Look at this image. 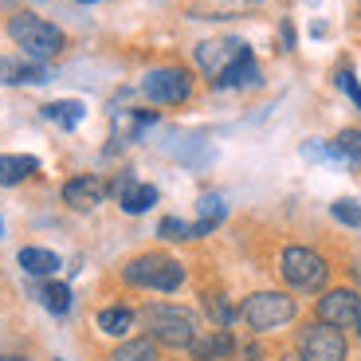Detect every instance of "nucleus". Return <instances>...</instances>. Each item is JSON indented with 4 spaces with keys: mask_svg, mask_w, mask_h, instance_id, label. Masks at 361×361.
Segmentation results:
<instances>
[{
    "mask_svg": "<svg viewBox=\"0 0 361 361\" xmlns=\"http://www.w3.org/2000/svg\"><path fill=\"white\" fill-rule=\"evenodd\" d=\"M8 39L36 63H51L55 55H63L67 36L51 20L36 16V12H12L8 16Z\"/></svg>",
    "mask_w": 361,
    "mask_h": 361,
    "instance_id": "obj_1",
    "label": "nucleus"
},
{
    "mask_svg": "<svg viewBox=\"0 0 361 361\" xmlns=\"http://www.w3.org/2000/svg\"><path fill=\"white\" fill-rule=\"evenodd\" d=\"M142 322L149 330V338L169 350H189L197 342V314L185 307H169V302H154V307L142 310Z\"/></svg>",
    "mask_w": 361,
    "mask_h": 361,
    "instance_id": "obj_2",
    "label": "nucleus"
},
{
    "mask_svg": "<svg viewBox=\"0 0 361 361\" xmlns=\"http://www.w3.org/2000/svg\"><path fill=\"white\" fill-rule=\"evenodd\" d=\"M122 279H126L130 287L173 295V290L185 283V267H180V259H173V255L145 252V255H137V259H130L126 267H122Z\"/></svg>",
    "mask_w": 361,
    "mask_h": 361,
    "instance_id": "obj_3",
    "label": "nucleus"
},
{
    "mask_svg": "<svg viewBox=\"0 0 361 361\" xmlns=\"http://www.w3.org/2000/svg\"><path fill=\"white\" fill-rule=\"evenodd\" d=\"M244 322L252 326V330H279V326H287V322H295V314H298V302L290 295H283V290H255L252 298L244 302Z\"/></svg>",
    "mask_w": 361,
    "mask_h": 361,
    "instance_id": "obj_4",
    "label": "nucleus"
},
{
    "mask_svg": "<svg viewBox=\"0 0 361 361\" xmlns=\"http://www.w3.org/2000/svg\"><path fill=\"white\" fill-rule=\"evenodd\" d=\"M279 271L283 279L290 283L295 290H322L326 287V275H330V267H326V259L318 252H310V247H283L279 255Z\"/></svg>",
    "mask_w": 361,
    "mask_h": 361,
    "instance_id": "obj_5",
    "label": "nucleus"
},
{
    "mask_svg": "<svg viewBox=\"0 0 361 361\" xmlns=\"http://www.w3.org/2000/svg\"><path fill=\"white\" fill-rule=\"evenodd\" d=\"M142 94L157 106H180L189 102L192 94V75L177 63H165V67H154V71L142 79Z\"/></svg>",
    "mask_w": 361,
    "mask_h": 361,
    "instance_id": "obj_6",
    "label": "nucleus"
},
{
    "mask_svg": "<svg viewBox=\"0 0 361 361\" xmlns=\"http://www.w3.org/2000/svg\"><path fill=\"white\" fill-rule=\"evenodd\" d=\"M298 361H345L342 330H334L326 322H310L298 334Z\"/></svg>",
    "mask_w": 361,
    "mask_h": 361,
    "instance_id": "obj_7",
    "label": "nucleus"
},
{
    "mask_svg": "<svg viewBox=\"0 0 361 361\" xmlns=\"http://www.w3.org/2000/svg\"><path fill=\"white\" fill-rule=\"evenodd\" d=\"M357 310H361V298L353 295L350 287L326 290V295L318 298V322L334 326V330H345V326H357Z\"/></svg>",
    "mask_w": 361,
    "mask_h": 361,
    "instance_id": "obj_8",
    "label": "nucleus"
},
{
    "mask_svg": "<svg viewBox=\"0 0 361 361\" xmlns=\"http://www.w3.org/2000/svg\"><path fill=\"white\" fill-rule=\"evenodd\" d=\"M247 44H240V39H204V44L192 47V59H197L200 75H208V79L216 82L220 75L228 71V63H232L235 55L244 51Z\"/></svg>",
    "mask_w": 361,
    "mask_h": 361,
    "instance_id": "obj_9",
    "label": "nucleus"
},
{
    "mask_svg": "<svg viewBox=\"0 0 361 361\" xmlns=\"http://www.w3.org/2000/svg\"><path fill=\"white\" fill-rule=\"evenodd\" d=\"M106 192H110V185L102 177H94V173H79V177H71L63 185V200L75 208V212H90V208H99Z\"/></svg>",
    "mask_w": 361,
    "mask_h": 361,
    "instance_id": "obj_10",
    "label": "nucleus"
},
{
    "mask_svg": "<svg viewBox=\"0 0 361 361\" xmlns=\"http://www.w3.org/2000/svg\"><path fill=\"white\" fill-rule=\"evenodd\" d=\"M51 79V71H47V63H36V59H12V55H4L0 59V82L4 87H32V82H47Z\"/></svg>",
    "mask_w": 361,
    "mask_h": 361,
    "instance_id": "obj_11",
    "label": "nucleus"
},
{
    "mask_svg": "<svg viewBox=\"0 0 361 361\" xmlns=\"http://www.w3.org/2000/svg\"><path fill=\"white\" fill-rule=\"evenodd\" d=\"M114 192H118V200H122V212H130V216H142V212H149V208L157 204V189H154V185L134 180V177H118L114 180Z\"/></svg>",
    "mask_w": 361,
    "mask_h": 361,
    "instance_id": "obj_12",
    "label": "nucleus"
},
{
    "mask_svg": "<svg viewBox=\"0 0 361 361\" xmlns=\"http://www.w3.org/2000/svg\"><path fill=\"white\" fill-rule=\"evenodd\" d=\"M189 353L197 361H232L235 338L228 334V330H208V334H197V342L189 345Z\"/></svg>",
    "mask_w": 361,
    "mask_h": 361,
    "instance_id": "obj_13",
    "label": "nucleus"
},
{
    "mask_svg": "<svg viewBox=\"0 0 361 361\" xmlns=\"http://www.w3.org/2000/svg\"><path fill=\"white\" fill-rule=\"evenodd\" d=\"M255 82H259V63H255L252 47H244V51L228 63V71L220 75L212 87H255Z\"/></svg>",
    "mask_w": 361,
    "mask_h": 361,
    "instance_id": "obj_14",
    "label": "nucleus"
},
{
    "mask_svg": "<svg viewBox=\"0 0 361 361\" xmlns=\"http://www.w3.org/2000/svg\"><path fill=\"white\" fill-rule=\"evenodd\" d=\"M39 173V161L32 154H0V185L12 189V185H24L27 177Z\"/></svg>",
    "mask_w": 361,
    "mask_h": 361,
    "instance_id": "obj_15",
    "label": "nucleus"
},
{
    "mask_svg": "<svg viewBox=\"0 0 361 361\" xmlns=\"http://www.w3.org/2000/svg\"><path fill=\"white\" fill-rule=\"evenodd\" d=\"M20 267H24L32 279H51L63 263H59L55 252H47V247H24V252H20Z\"/></svg>",
    "mask_w": 361,
    "mask_h": 361,
    "instance_id": "obj_16",
    "label": "nucleus"
},
{
    "mask_svg": "<svg viewBox=\"0 0 361 361\" xmlns=\"http://www.w3.org/2000/svg\"><path fill=\"white\" fill-rule=\"evenodd\" d=\"M99 330L102 334H110V338H126L130 330H134V322H137V314L130 307H106V310H99Z\"/></svg>",
    "mask_w": 361,
    "mask_h": 361,
    "instance_id": "obj_17",
    "label": "nucleus"
},
{
    "mask_svg": "<svg viewBox=\"0 0 361 361\" xmlns=\"http://www.w3.org/2000/svg\"><path fill=\"white\" fill-rule=\"evenodd\" d=\"M259 0H200L197 8V16L200 20H232V16H240V12H247V8H255Z\"/></svg>",
    "mask_w": 361,
    "mask_h": 361,
    "instance_id": "obj_18",
    "label": "nucleus"
},
{
    "mask_svg": "<svg viewBox=\"0 0 361 361\" xmlns=\"http://www.w3.org/2000/svg\"><path fill=\"white\" fill-rule=\"evenodd\" d=\"M44 118L59 122L63 130H75L82 118H87V106H82L79 99H59V102H47V106H44Z\"/></svg>",
    "mask_w": 361,
    "mask_h": 361,
    "instance_id": "obj_19",
    "label": "nucleus"
},
{
    "mask_svg": "<svg viewBox=\"0 0 361 361\" xmlns=\"http://www.w3.org/2000/svg\"><path fill=\"white\" fill-rule=\"evenodd\" d=\"M106 361H157V342L154 338H126Z\"/></svg>",
    "mask_w": 361,
    "mask_h": 361,
    "instance_id": "obj_20",
    "label": "nucleus"
},
{
    "mask_svg": "<svg viewBox=\"0 0 361 361\" xmlns=\"http://www.w3.org/2000/svg\"><path fill=\"white\" fill-rule=\"evenodd\" d=\"M39 298H44V307L51 314H67L71 310V287L67 283H44L39 287Z\"/></svg>",
    "mask_w": 361,
    "mask_h": 361,
    "instance_id": "obj_21",
    "label": "nucleus"
},
{
    "mask_svg": "<svg viewBox=\"0 0 361 361\" xmlns=\"http://www.w3.org/2000/svg\"><path fill=\"white\" fill-rule=\"evenodd\" d=\"M334 145H338V154H342V161H350V165H361V130H342V134L334 137Z\"/></svg>",
    "mask_w": 361,
    "mask_h": 361,
    "instance_id": "obj_22",
    "label": "nucleus"
},
{
    "mask_svg": "<svg viewBox=\"0 0 361 361\" xmlns=\"http://www.w3.org/2000/svg\"><path fill=\"white\" fill-rule=\"evenodd\" d=\"M330 212H334L338 224L361 228V200H334V204H330Z\"/></svg>",
    "mask_w": 361,
    "mask_h": 361,
    "instance_id": "obj_23",
    "label": "nucleus"
},
{
    "mask_svg": "<svg viewBox=\"0 0 361 361\" xmlns=\"http://www.w3.org/2000/svg\"><path fill=\"white\" fill-rule=\"evenodd\" d=\"M302 157H310V161H342V154H338L334 142H307L302 145Z\"/></svg>",
    "mask_w": 361,
    "mask_h": 361,
    "instance_id": "obj_24",
    "label": "nucleus"
},
{
    "mask_svg": "<svg viewBox=\"0 0 361 361\" xmlns=\"http://www.w3.org/2000/svg\"><path fill=\"white\" fill-rule=\"evenodd\" d=\"M157 235H165V240H192V224H185L177 216H165L157 224Z\"/></svg>",
    "mask_w": 361,
    "mask_h": 361,
    "instance_id": "obj_25",
    "label": "nucleus"
},
{
    "mask_svg": "<svg viewBox=\"0 0 361 361\" xmlns=\"http://www.w3.org/2000/svg\"><path fill=\"white\" fill-rule=\"evenodd\" d=\"M334 82H338V87H342V90H345V94H350V102H353V106H357V110H361V82H357V75H353V71H350V67H338V75H334Z\"/></svg>",
    "mask_w": 361,
    "mask_h": 361,
    "instance_id": "obj_26",
    "label": "nucleus"
},
{
    "mask_svg": "<svg viewBox=\"0 0 361 361\" xmlns=\"http://www.w3.org/2000/svg\"><path fill=\"white\" fill-rule=\"evenodd\" d=\"M208 310H212V318H216L220 326H228V322L235 318V310L224 302V295H212V298H208Z\"/></svg>",
    "mask_w": 361,
    "mask_h": 361,
    "instance_id": "obj_27",
    "label": "nucleus"
},
{
    "mask_svg": "<svg viewBox=\"0 0 361 361\" xmlns=\"http://www.w3.org/2000/svg\"><path fill=\"white\" fill-rule=\"evenodd\" d=\"M279 44H283V51H295V27H290V20L279 24Z\"/></svg>",
    "mask_w": 361,
    "mask_h": 361,
    "instance_id": "obj_28",
    "label": "nucleus"
},
{
    "mask_svg": "<svg viewBox=\"0 0 361 361\" xmlns=\"http://www.w3.org/2000/svg\"><path fill=\"white\" fill-rule=\"evenodd\" d=\"M0 361H27V357H16V353H8V357H0Z\"/></svg>",
    "mask_w": 361,
    "mask_h": 361,
    "instance_id": "obj_29",
    "label": "nucleus"
},
{
    "mask_svg": "<svg viewBox=\"0 0 361 361\" xmlns=\"http://www.w3.org/2000/svg\"><path fill=\"white\" fill-rule=\"evenodd\" d=\"M75 4H99V0H75Z\"/></svg>",
    "mask_w": 361,
    "mask_h": 361,
    "instance_id": "obj_30",
    "label": "nucleus"
},
{
    "mask_svg": "<svg viewBox=\"0 0 361 361\" xmlns=\"http://www.w3.org/2000/svg\"><path fill=\"white\" fill-rule=\"evenodd\" d=\"M357 330H361V310H357Z\"/></svg>",
    "mask_w": 361,
    "mask_h": 361,
    "instance_id": "obj_31",
    "label": "nucleus"
},
{
    "mask_svg": "<svg viewBox=\"0 0 361 361\" xmlns=\"http://www.w3.org/2000/svg\"><path fill=\"white\" fill-rule=\"evenodd\" d=\"M279 361H298V357H279Z\"/></svg>",
    "mask_w": 361,
    "mask_h": 361,
    "instance_id": "obj_32",
    "label": "nucleus"
},
{
    "mask_svg": "<svg viewBox=\"0 0 361 361\" xmlns=\"http://www.w3.org/2000/svg\"><path fill=\"white\" fill-rule=\"evenodd\" d=\"M0 235H4V220H0Z\"/></svg>",
    "mask_w": 361,
    "mask_h": 361,
    "instance_id": "obj_33",
    "label": "nucleus"
}]
</instances>
